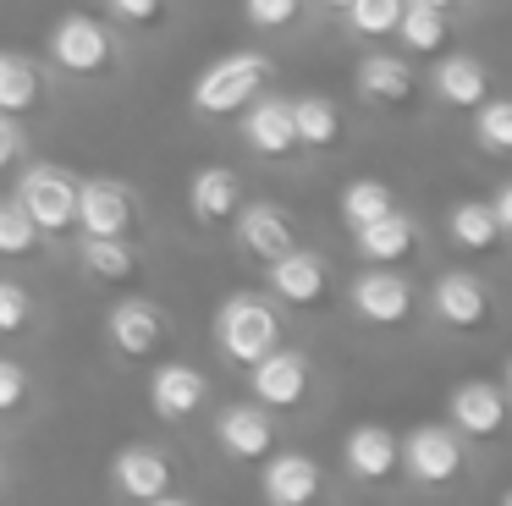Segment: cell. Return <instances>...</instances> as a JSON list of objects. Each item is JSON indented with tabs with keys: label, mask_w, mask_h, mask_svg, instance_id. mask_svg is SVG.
Instances as JSON below:
<instances>
[{
	"label": "cell",
	"mask_w": 512,
	"mask_h": 506,
	"mask_svg": "<svg viewBox=\"0 0 512 506\" xmlns=\"http://www.w3.org/2000/svg\"><path fill=\"white\" fill-rule=\"evenodd\" d=\"M215 347H221L226 363H259L270 347H281V319L265 297L254 292H232L221 308H215Z\"/></svg>",
	"instance_id": "cell-1"
},
{
	"label": "cell",
	"mask_w": 512,
	"mask_h": 506,
	"mask_svg": "<svg viewBox=\"0 0 512 506\" xmlns=\"http://www.w3.org/2000/svg\"><path fill=\"white\" fill-rule=\"evenodd\" d=\"M270 83V61L259 50H232L221 55V61H210L199 72V83H193V110L199 116H232V110H243L254 94H265Z\"/></svg>",
	"instance_id": "cell-2"
},
{
	"label": "cell",
	"mask_w": 512,
	"mask_h": 506,
	"mask_svg": "<svg viewBox=\"0 0 512 506\" xmlns=\"http://www.w3.org/2000/svg\"><path fill=\"white\" fill-rule=\"evenodd\" d=\"M463 435L452 424H419L408 440H397V473H408L419 490H441L463 473Z\"/></svg>",
	"instance_id": "cell-3"
},
{
	"label": "cell",
	"mask_w": 512,
	"mask_h": 506,
	"mask_svg": "<svg viewBox=\"0 0 512 506\" xmlns=\"http://www.w3.org/2000/svg\"><path fill=\"white\" fill-rule=\"evenodd\" d=\"M17 204L28 209L45 237H61V231L78 226V176L61 171V165H28L17 176Z\"/></svg>",
	"instance_id": "cell-4"
},
{
	"label": "cell",
	"mask_w": 512,
	"mask_h": 506,
	"mask_svg": "<svg viewBox=\"0 0 512 506\" xmlns=\"http://www.w3.org/2000/svg\"><path fill=\"white\" fill-rule=\"evenodd\" d=\"M50 61L67 77H100V72H111V61H116V39L100 17L67 11V17L50 28Z\"/></svg>",
	"instance_id": "cell-5"
},
{
	"label": "cell",
	"mask_w": 512,
	"mask_h": 506,
	"mask_svg": "<svg viewBox=\"0 0 512 506\" xmlns=\"http://www.w3.org/2000/svg\"><path fill=\"white\" fill-rule=\"evenodd\" d=\"M248 385H254V402L270 407V413H292V407L309 402V385H314V369L303 352L292 347H270L259 363H248Z\"/></svg>",
	"instance_id": "cell-6"
},
{
	"label": "cell",
	"mask_w": 512,
	"mask_h": 506,
	"mask_svg": "<svg viewBox=\"0 0 512 506\" xmlns=\"http://www.w3.org/2000/svg\"><path fill=\"white\" fill-rule=\"evenodd\" d=\"M138 226V193L116 176L78 182V231L83 237H127Z\"/></svg>",
	"instance_id": "cell-7"
},
{
	"label": "cell",
	"mask_w": 512,
	"mask_h": 506,
	"mask_svg": "<svg viewBox=\"0 0 512 506\" xmlns=\"http://www.w3.org/2000/svg\"><path fill=\"white\" fill-rule=\"evenodd\" d=\"M347 297H353V314L369 319V325H402V319L413 314V281L408 275H397L391 264H369V270L353 275V286H347Z\"/></svg>",
	"instance_id": "cell-8"
},
{
	"label": "cell",
	"mask_w": 512,
	"mask_h": 506,
	"mask_svg": "<svg viewBox=\"0 0 512 506\" xmlns=\"http://www.w3.org/2000/svg\"><path fill=\"white\" fill-rule=\"evenodd\" d=\"M430 308H435V319L441 325H452V330H485L490 325V314H496V297H490V286L479 281L474 270H446V275H435V286H430Z\"/></svg>",
	"instance_id": "cell-9"
},
{
	"label": "cell",
	"mask_w": 512,
	"mask_h": 506,
	"mask_svg": "<svg viewBox=\"0 0 512 506\" xmlns=\"http://www.w3.org/2000/svg\"><path fill=\"white\" fill-rule=\"evenodd\" d=\"M446 418H452L457 435L468 440H496L501 429H507V391H501L496 380H463L452 385V396H446Z\"/></svg>",
	"instance_id": "cell-10"
},
{
	"label": "cell",
	"mask_w": 512,
	"mask_h": 506,
	"mask_svg": "<svg viewBox=\"0 0 512 506\" xmlns=\"http://www.w3.org/2000/svg\"><path fill=\"white\" fill-rule=\"evenodd\" d=\"M105 330H111L116 358H127V363L155 358V352L166 347V336H171L166 314H160V308L149 303V297H127V303H116V308H111V319H105Z\"/></svg>",
	"instance_id": "cell-11"
},
{
	"label": "cell",
	"mask_w": 512,
	"mask_h": 506,
	"mask_svg": "<svg viewBox=\"0 0 512 506\" xmlns=\"http://www.w3.org/2000/svg\"><path fill=\"white\" fill-rule=\"evenodd\" d=\"M215 440H221V451H232L237 462H265L270 451H276V418L259 402H226L221 413H215Z\"/></svg>",
	"instance_id": "cell-12"
},
{
	"label": "cell",
	"mask_w": 512,
	"mask_h": 506,
	"mask_svg": "<svg viewBox=\"0 0 512 506\" xmlns=\"http://www.w3.org/2000/svg\"><path fill=\"white\" fill-rule=\"evenodd\" d=\"M265 275H270L276 303H287V308H314L331 292V270H325V259L314 248H287L281 259L265 264Z\"/></svg>",
	"instance_id": "cell-13"
},
{
	"label": "cell",
	"mask_w": 512,
	"mask_h": 506,
	"mask_svg": "<svg viewBox=\"0 0 512 506\" xmlns=\"http://www.w3.org/2000/svg\"><path fill=\"white\" fill-rule=\"evenodd\" d=\"M243 143L265 160H292L298 154V127H292V99L254 94L243 105Z\"/></svg>",
	"instance_id": "cell-14"
},
{
	"label": "cell",
	"mask_w": 512,
	"mask_h": 506,
	"mask_svg": "<svg viewBox=\"0 0 512 506\" xmlns=\"http://www.w3.org/2000/svg\"><path fill=\"white\" fill-rule=\"evenodd\" d=\"M171 479H177V462H171V451L144 446V440L122 446V451H116V462H111V484L127 495V501H155V495L171 490Z\"/></svg>",
	"instance_id": "cell-15"
},
{
	"label": "cell",
	"mask_w": 512,
	"mask_h": 506,
	"mask_svg": "<svg viewBox=\"0 0 512 506\" xmlns=\"http://www.w3.org/2000/svg\"><path fill=\"white\" fill-rule=\"evenodd\" d=\"M204 402H210V374L193 369V363H160V369L149 374V407H155V418H166V424L193 418Z\"/></svg>",
	"instance_id": "cell-16"
},
{
	"label": "cell",
	"mask_w": 512,
	"mask_h": 506,
	"mask_svg": "<svg viewBox=\"0 0 512 506\" xmlns=\"http://www.w3.org/2000/svg\"><path fill=\"white\" fill-rule=\"evenodd\" d=\"M259 490H265L270 506H309L325 490V473L303 451H270L265 468H259Z\"/></svg>",
	"instance_id": "cell-17"
},
{
	"label": "cell",
	"mask_w": 512,
	"mask_h": 506,
	"mask_svg": "<svg viewBox=\"0 0 512 506\" xmlns=\"http://www.w3.org/2000/svg\"><path fill=\"white\" fill-rule=\"evenodd\" d=\"M353 88H358V99L375 105V110H402V105H413V94H419V72H413L402 55H364Z\"/></svg>",
	"instance_id": "cell-18"
},
{
	"label": "cell",
	"mask_w": 512,
	"mask_h": 506,
	"mask_svg": "<svg viewBox=\"0 0 512 506\" xmlns=\"http://www.w3.org/2000/svg\"><path fill=\"white\" fill-rule=\"evenodd\" d=\"M188 209L199 226H232L237 209H243V182H237L232 165H204L199 176L188 182Z\"/></svg>",
	"instance_id": "cell-19"
},
{
	"label": "cell",
	"mask_w": 512,
	"mask_h": 506,
	"mask_svg": "<svg viewBox=\"0 0 512 506\" xmlns=\"http://www.w3.org/2000/svg\"><path fill=\"white\" fill-rule=\"evenodd\" d=\"M342 462H347V473H353V479H364V484L397 479V435H391L386 424H358V429H347Z\"/></svg>",
	"instance_id": "cell-20"
},
{
	"label": "cell",
	"mask_w": 512,
	"mask_h": 506,
	"mask_svg": "<svg viewBox=\"0 0 512 506\" xmlns=\"http://www.w3.org/2000/svg\"><path fill=\"white\" fill-rule=\"evenodd\" d=\"M237 242H243L248 259L270 264L287 248H298V231H292V220L281 215L276 204H243L237 209Z\"/></svg>",
	"instance_id": "cell-21"
},
{
	"label": "cell",
	"mask_w": 512,
	"mask_h": 506,
	"mask_svg": "<svg viewBox=\"0 0 512 506\" xmlns=\"http://www.w3.org/2000/svg\"><path fill=\"white\" fill-rule=\"evenodd\" d=\"M353 248L364 264H397L419 248V220L402 215V209H386L380 220H364V226L353 231Z\"/></svg>",
	"instance_id": "cell-22"
},
{
	"label": "cell",
	"mask_w": 512,
	"mask_h": 506,
	"mask_svg": "<svg viewBox=\"0 0 512 506\" xmlns=\"http://www.w3.org/2000/svg\"><path fill=\"white\" fill-rule=\"evenodd\" d=\"M435 94H441L452 110L485 105V99H490V72H485V61H479V55H463V50L441 55V66H435Z\"/></svg>",
	"instance_id": "cell-23"
},
{
	"label": "cell",
	"mask_w": 512,
	"mask_h": 506,
	"mask_svg": "<svg viewBox=\"0 0 512 506\" xmlns=\"http://www.w3.org/2000/svg\"><path fill=\"white\" fill-rule=\"evenodd\" d=\"M78 270L89 275V281H100V286H127L138 270H144V259H138V248L127 237H83Z\"/></svg>",
	"instance_id": "cell-24"
},
{
	"label": "cell",
	"mask_w": 512,
	"mask_h": 506,
	"mask_svg": "<svg viewBox=\"0 0 512 506\" xmlns=\"http://www.w3.org/2000/svg\"><path fill=\"white\" fill-rule=\"evenodd\" d=\"M446 237H452V248H463V253H496L501 248V226H496L490 198H463V204L446 209Z\"/></svg>",
	"instance_id": "cell-25"
},
{
	"label": "cell",
	"mask_w": 512,
	"mask_h": 506,
	"mask_svg": "<svg viewBox=\"0 0 512 506\" xmlns=\"http://www.w3.org/2000/svg\"><path fill=\"white\" fill-rule=\"evenodd\" d=\"M45 99V66L23 50H0V110L23 116Z\"/></svg>",
	"instance_id": "cell-26"
},
{
	"label": "cell",
	"mask_w": 512,
	"mask_h": 506,
	"mask_svg": "<svg viewBox=\"0 0 512 506\" xmlns=\"http://www.w3.org/2000/svg\"><path fill=\"white\" fill-rule=\"evenodd\" d=\"M292 127H298V149H331L342 143V105L331 94H303L292 99Z\"/></svg>",
	"instance_id": "cell-27"
},
{
	"label": "cell",
	"mask_w": 512,
	"mask_h": 506,
	"mask_svg": "<svg viewBox=\"0 0 512 506\" xmlns=\"http://www.w3.org/2000/svg\"><path fill=\"white\" fill-rule=\"evenodd\" d=\"M391 33L402 39L408 55H441L446 50V11L424 6V0H402V17H397Z\"/></svg>",
	"instance_id": "cell-28"
},
{
	"label": "cell",
	"mask_w": 512,
	"mask_h": 506,
	"mask_svg": "<svg viewBox=\"0 0 512 506\" xmlns=\"http://www.w3.org/2000/svg\"><path fill=\"white\" fill-rule=\"evenodd\" d=\"M336 209H342L347 226H364V220H380L386 209H397V193H391L380 176H353V182L342 187V198H336Z\"/></svg>",
	"instance_id": "cell-29"
},
{
	"label": "cell",
	"mask_w": 512,
	"mask_h": 506,
	"mask_svg": "<svg viewBox=\"0 0 512 506\" xmlns=\"http://www.w3.org/2000/svg\"><path fill=\"white\" fill-rule=\"evenodd\" d=\"M39 242H45V231L28 220V209L12 198H0V259H34Z\"/></svg>",
	"instance_id": "cell-30"
},
{
	"label": "cell",
	"mask_w": 512,
	"mask_h": 506,
	"mask_svg": "<svg viewBox=\"0 0 512 506\" xmlns=\"http://www.w3.org/2000/svg\"><path fill=\"white\" fill-rule=\"evenodd\" d=\"M474 143L496 160H512V99H485L474 105Z\"/></svg>",
	"instance_id": "cell-31"
},
{
	"label": "cell",
	"mask_w": 512,
	"mask_h": 506,
	"mask_svg": "<svg viewBox=\"0 0 512 506\" xmlns=\"http://www.w3.org/2000/svg\"><path fill=\"white\" fill-rule=\"evenodd\" d=\"M397 17H402V0H347V22H353V33H364V39L391 33Z\"/></svg>",
	"instance_id": "cell-32"
},
{
	"label": "cell",
	"mask_w": 512,
	"mask_h": 506,
	"mask_svg": "<svg viewBox=\"0 0 512 506\" xmlns=\"http://www.w3.org/2000/svg\"><path fill=\"white\" fill-rule=\"evenodd\" d=\"M28 325H34V292L17 281H0V336H17Z\"/></svg>",
	"instance_id": "cell-33"
},
{
	"label": "cell",
	"mask_w": 512,
	"mask_h": 506,
	"mask_svg": "<svg viewBox=\"0 0 512 506\" xmlns=\"http://www.w3.org/2000/svg\"><path fill=\"white\" fill-rule=\"evenodd\" d=\"M303 0H243V17L254 22V28H287V22H298Z\"/></svg>",
	"instance_id": "cell-34"
},
{
	"label": "cell",
	"mask_w": 512,
	"mask_h": 506,
	"mask_svg": "<svg viewBox=\"0 0 512 506\" xmlns=\"http://www.w3.org/2000/svg\"><path fill=\"white\" fill-rule=\"evenodd\" d=\"M105 11L116 22H133V28H155V22H166L171 0H105Z\"/></svg>",
	"instance_id": "cell-35"
},
{
	"label": "cell",
	"mask_w": 512,
	"mask_h": 506,
	"mask_svg": "<svg viewBox=\"0 0 512 506\" xmlns=\"http://www.w3.org/2000/svg\"><path fill=\"white\" fill-rule=\"evenodd\" d=\"M28 402V369L17 358H0V418Z\"/></svg>",
	"instance_id": "cell-36"
},
{
	"label": "cell",
	"mask_w": 512,
	"mask_h": 506,
	"mask_svg": "<svg viewBox=\"0 0 512 506\" xmlns=\"http://www.w3.org/2000/svg\"><path fill=\"white\" fill-rule=\"evenodd\" d=\"M23 149H28V138H23V127H17V116L0 110V171H12V165L23 160Z\"/></svg>",
	"instance_id": "cell-37"
},
{
	"label": "cell",
	"mask_w": 512,
	"mask_h": 506,
	"mask_svg": "<svg viewBox=\"0 0 512 506\" xmlns=\"http://www.w3.org/2000/svg\"><path fill=\"white\" fill-rule=\"evenodd\" d=\"M490 209H496V226H501V237H512V182H501L496 193H490Z\"/></svg>",
	"instance_id": "cell-38"
},
{
	"label": "cell",
	"mask_w": 512,
	"mask_h": 506,
	"mask_svg": "<svg viewBox=\"0 0 512 506\" xmlns=\"http://www.w3.org/2000/svg\"><path fill=\"white\" fill-rule=\"evenodd\" d=\"M138 506H193V501H188V495H171V490H166V495H155V501H138Z\"/></svg>",
	"instance_id": "cell-39"
},
{
	"label": "cell",
	"mask_w": 512,
	"mask_h": 506,
	"mask_svg": "<svg viewBox=\"0 0 512 506\" xmlns=\"http://www.w3.org/2000/svg\"><path fill=\"white\" fill-rule=\"evenodd\" d=\"M501 391L512 396V358H507V369H501Z\"/></svg>",
	"instance_id": "cell-40"
},
{
	"label": "cell",
	"mask_w": 512,
	"mask_h": 506,
	"mask_svg": "<svg viewBox=\"0 0 512 506\" xmlns=\"http://www.w3.org/2000/svg\"><path fill=\"white\" fill-rule=\"evenodd\" d=\"M320 6H331V11H347V0H320Z\"/></svg>",
	"instance_id": "cell-41"
},
{
	"label": "cell",
	"mask_w": 512,
	"mask_h": 506,
	"mask_svg": "<svg viewBox=\"0 0 512 506\" xmlns=\"http://www.w3.org/2000/svg\"><path fill=\"white\" fill-rule=\"evenodd\" d=\"M496 506H512V490H507V495H501V501H496Z\"/></svg>",
	"instance_id": "cell-42"
}]
</instances>
